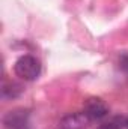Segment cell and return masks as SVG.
Wrapping results in <instances>:
<instances>
[{"label":"cell","instance_id":"8992f818","mask_svg":"<svg viewBox=\"0 0 128 129\" xmlns=\"http://www.w3.org/2000/svg\"><path fill=\"white\" fill-rule=\"evenodd\" d=\"M96 129H121V126L118 125V122L113 119L112 122H107V123H102V125H99Z\"/></svg>","mask_w":128,"mask_h":129},{"label":"cell","instance_id":"52a82bcc","mask_svg":"<svg viewBox=\"0 0 128 129\" xmlns=\"http://www.w3.org/2000/svg\"><path fill=\"white\" fill-rule=\"evenodd\" d=\"M119 64H121V69H122V71H125V72L128 74V54H124V56L121 57Z\"/></svg>","mask_w":128,"mask_h":129},{"label":"cell","instance_id":"277c9868","mask_svg":"<svg viewBox=\"0 0 128 129\" xmlns=\"http://www.w3.org/2000/svg\"><path fill=\"white\" fill-rule=\"evenodd\" d=\"M89 123H91V120L84 114V111H78V113L65 116L59 122L57 129H86Z\"/></svg>","mask_w":128,"mask_h":129},{"label":"cell","instance_id":"6da1fadb","mask_svg":"<svg viewBox=\"0 0 128 129\" xmlns=\"http://www.w3.org/2000/svg\"><path fill=\"white\" fill-rule=\"evenodd\" d=\"M14 72L24 81H33L41 74V62L30 54L21 56L14 64Z\"/></svg>","mask_w":128,"mask_h":129},{"label":"cell","instance_id":"5b68a950","mask_svg":"<svg viewBox=\"0 0 128 129\" xmlns=\"http://www.w3.org/2000/svg\"><path fill=\"white\" fill-rule=\"evenodd\" d=\"M23 93V86L15 83V81H9V83H5L3 87H2V96L5 99H9V98H17Z\"/></svg>","mask_w":128,"mask_h":129},{"label":"cell","instance_id":"ba28073f","mask_svg":"<svg viewBox=\"0 0 128 129\" xmlns=\"http://www.w3.org/2000/svg\"><path fill=\"white\" fill-rule=\"evenodd\" d=\"M115 120L118 122L121 129H128V117H115Z\"/></svg>","mask_w":128,"mask_h":129},{"label":"cell","instance_id":"3957f363","mask_svg":"<svg viewBox=\"0 0 128 129\" xmlns=\"http://www.w3.org/2000/svg\"><path fill=\"white\" fill-rule=\"evenodd\" d=\"M84 114L89 117L91 122L94 120H101L104 119L107 114H109V107L107 104L99 99V98H89L86 102H84Z\"/></svg>","mask_w":128,"mask_h":129},{"label":"cell","instance_id":"7a4b0ae2","mask_svg":"<svg viewBox=\"0 0 128 129\" xmlns=\"http://www.w3.org/2000/svg\"><path fill=\"white\" fill-rule=\"evenodd\" d=\"M29 117L30 114L24 108L11 110L3 117V126L5 129H30Z\"/></svg>","mask_w":128,"mask_h":129}]
</instances>
